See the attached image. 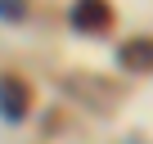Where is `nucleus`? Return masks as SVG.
Instances as JSON below:
<instances>
[{
  "mask_svg": "<svg viewBox=\"0 0 153 144\" xmlns=\"http://www.w3.org/2000/svg\"><path fill=\"white\" fill-rule=\"evenodd\" d=\"M27 113H32V90H27V81L14 77V72H5V77H0V117H5L9 126H18Z\"/></svg>",
  "mask_w": 153,
  "mask_h": 144,
  "instance_id": "nucleus-2",
  "label": "nucleus"
},
{
  "mask_svg": "<svg viewBox=\"0 0 153 144\" xmlns=\"http://www.w3.org/2000/svg\"><path fill=\"white\" fill-rule=\"evenodd\" d=\"M117 68L140 77V72H153V36H135L117 50Z\"/></svg>",
  "mask_w": 153,
  "mask_h": 144,
  "instance_id": "nucleus-3",
  "label": "nucleus"
},
{
  "mask_svg": "<svg viewBox=\"0 0 153 144\" xmlns=\"http://www.w3.org/2000/svg\"><path fill=\"white\" fill-rule=\"evenodd\" d=\"M27 18V0H0V23H23Z\"/></svg>",
  "mask_w": 153,
  "mask_h": 144,
  "instance_id": "nucleus-4",
  "label": "nucleus"
},
{
  "mask_svg": "<svg viewBox=\"0 0 153 144\" xmlns=\"http://www.w3.org/2000/svg\"><path fill=\"white\" fill-rule=\"evenodd\" d=\"M131 144H144V140H131Z\"/></svg>",
  "mask_w": 153,
  "mask_h": 144,
  "instance_id": "nucleus-5",
  "label": "nucleus"
},
{
  "mask_svg": "<svg viewBox=\"0 0 153 144\" xmlns=\"http://www.w3.org/2000/svg\"><path fill=\"white\" fill-rule=\"evenodd\" d=\"M68 27L81 32V36L108 32V27H113V9H108V0H76V5H68Z\"/></svg>",
  "mask_w": 153,
  "mask_h": 144,
  "instance_id": "nucleus-1",
  "label": "nucleus"
}]
</instances>
